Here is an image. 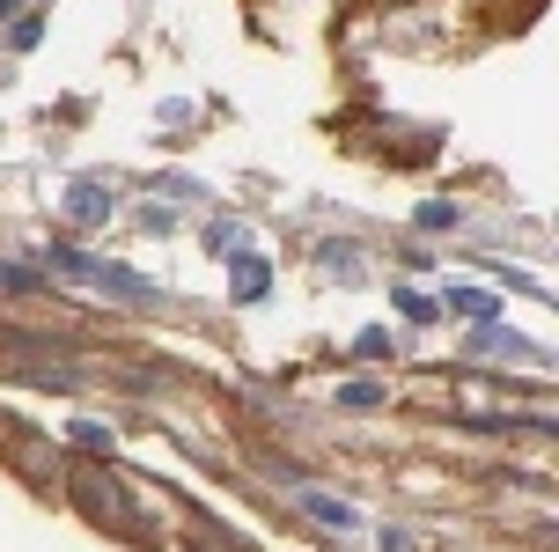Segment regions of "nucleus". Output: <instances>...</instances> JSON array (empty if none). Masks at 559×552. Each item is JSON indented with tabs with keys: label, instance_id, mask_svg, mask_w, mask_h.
I'll list each match as a JSON object with an SVG mask.
<instances>
[{
	"label": "nucleus",
	"instance_id": "f257e3e1",
	"mask_svg": "<svg viewBox=\"0 0 559 552\" xmlns=\"http://www.w3.org/2000/svg\"><path fill=\"white\" fill-rule=\"evenodd\" d=\"M59 273H74V280H88V287H104L111 303H163V287H147L140 273H126V266H111V258H88V250H74V244H52L45 250Z\"/></svg>",
	"mask_w": 559,
	"mask_h": 552
},
{
	"label": "nucleus",
	"instance_id": "f03ea898",
	"mask_svg": "<svg viewBox=\"0 0 559 552\" xmlns=\"http://www.w3.org/2000/svg\"><path fill=\"white\" fill-rule=\"evenodd\" d=\"M472 354H486V361L501 354V361H523V368H545V361H552L545 347H531L523 331H508V325H478L472 331Z\"/></svg>",
	"mask_w": 559,
	"mask_h": 552
},
{
	"label": "nucleus",
	"instance_id": "7ed1b4c3",
	"mask_svg": "<svg viewBox=\"0 0 559 552\" xmlns=\"http://www.w3.org/2000/svg\"><path fill=\"white\" fill-rule=\"evenodd\" d=\"M302 516H309V524H324V530H338V538H354V530H361V508H354V501L317 494V486H302Z\"/></svg>",
	"mask_w": 559,
	"mask_h": 552
},
{
	"label": "nucleus",
	"instance_id": "20e7f679",
	"mask_svg": "<svg viewBox=\"0 0 559 552\" xmlns=\"http://www.w3.org/2000/svg\"><path fill=\"white\" fill-rule=\"evenodd\" d=\"M67 221H74V228H104V221H111V192H104L96 177H74V185H67Z\"/></svg>",
	"mask_w": 559,
	"mask_h": 552
},
{
	"label": "nucleus",
	"instance_id": "39448f33",
	"mask_svg": "<svg viewBox=\"0 0 559 552\" xmlns=\"http://www.w3.org/2000/svg\"><path fill=\"white\" fill-rule=\"evenodd\" d=\"M228 295H236V303H265V295H273V266H265L258 250H236V280H228Z\"/></svg>",
	"mask_w": 559,
	"mask_h": 552
},
{
	"label": "nucleus",
	"instance_id": "423d86ee",
	"mask_svg": "<svg viewBox=\"0 0 559 552\" xmlns=\"http://www.w3.org/2000/svg\"><path fill=\"white\" fill-rule=\"evenodd\" d=\"M449 309H456V317H478V325H501V303H493L486 287H456V295H449Z\"/></svg>",
	"mask_w": 559,
	"mask_h": 552
},
{
	"label": "nucleus",
	"instance_id": "0eeeda50",
	"mask_svg": "<svg viewBox=\"0 0 559 552\" xmlns=\"http://www.w3.org/2000/svg\"><path fill=\"white\" fill-rule=\"evenodd\" d=\"M419 228H427V236H449V228H456V221H464V214H456V207H449V199H427V207H419Z\"/></svg>",
	"mask_w": 559,
	"mask_h": 552
},
{
	"label": "nucleus",
	"instance_id": "6e6552de",
	"mask_svg": "<svg viewBox=\"0 0 559 552\" xmlns=\"http://www.w3.org/2000/svg\"><path fill=\"white\" fill-rule=\"evenodd\" d=\"M74 494H88V501H96V508H104V524H126V501H118L111 486H104V479H82Z\"/></svg>",
	"mask_w": 559,
	"mask_h": 552
},
{
	"label": "nucleus",
	"instance_id": "1a4fd4ad",
	"mask_svg": "<svg viewBox=\"0 0 559 552\" xmlns=\"http://www.w3.org/2000/svg\"><path fill=\"white\" fill-rule=\"evenodd\" d=\"M338 406H346V413H376V406H383V384H346Z\"/></svg>",
	"mask_w": 559,
	"mask_h": 552
},
{
	"label": "nucleus",
	"instance_id": "9d476101",
	"mask_svg": "<svg viewBox=\"0 0 559 552\" xmlns=\"http://www.w3.org/2000/svg\"><path fill=\"white\" fill-rule=\"evenodd\" d=\"M397 309H405V317H435L442 303H435V295H419V287H397Z\"/></svg>",
	"mask_w": 559,
	"mask_h": 552
},
{
	"label": "nucleus",
	"instance_id": "9b49d317",
	"mask_svg": "<svg viewBox=\"0 0 559 552\" xmlns=\"http://www.w3.org/2000/svg\"><path fill=\"white\" fill-rule=\"evenodd\" d=\"M354 354H361V361H383V354H391V331H361V339H354Z\"/></svg>",
	"mask_w": 559,
	"mask_h": 552
},
{
	"label": "nucleus",
	"instance_id": "f8f14e48",
	"mask_svg": "<svg viewBox=\"0 0 559 552\" xmlns=\"http://www.w3.org/2000/svg\"><path fill=\"white\" fill-rule=\"evenodd\" d=\"M0 287H8V295H23V287H45V280L29 273V266H0Z\"/></svg>",
	"mask_w": 559,
	"mask_h": 552
},
{
	"label": "nucleus",
	"instance_id": "ddd939ff",
	"mask_svg": "<svg viewBox=\"0 0 559 552\" xmlns=\"http://www.w3.org/2000/svg\"><path fill=\"white\" fill-rule=\"evenodd\" d=\"M74 449H111V435H104L96 420H74Z\"/></svg>",
	"mask_w": 559,
	"mask_h": 552
}]
</instances>
